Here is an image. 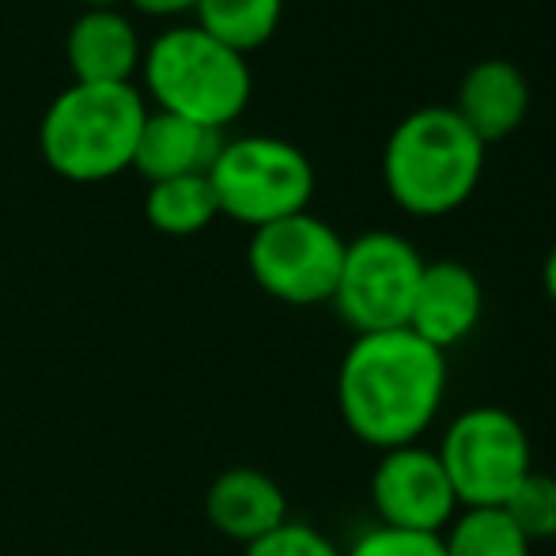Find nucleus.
I'll return each instance as SVG.
<instances>
[{"label": "nucleus", "mask_w": 556, "mask_h": 556, "mask_svg": "<svg viewBox=\"0 0 556 556\" xmlns=\"http://www.w3.org/2000/svg\"><path fill=\"white\" fill-rule=\"evenodd\" d=\"M446 387V352L420 341L409 326L356 333L337 367V413L359 443L382 454L432 432Z\"/></svg>", "instance_id": "1"}, {"label": "nucleus", "mask_w": 556, "mask_h": 556, "mask_svg": "<svg viewBox=\"0 0 556 556\" xmlns=\"http://www.w3.org/2000/svg\"><path fill=\"white\" fill-rule=\"evenodd\" d=\"M484 160L489 144L454 106H420L405 114L382 144V186L405 216L440 220L477 193Z\"/></svg>", "instance_id": "2"}, {"label": "nucleus", "mask_w": 556, "mask_h": 556, "mask_svg": "<svg viewBox=\"0 0 556 556\" xmlns=\"http://www.w3.org/2000/svg\"><path fill=\"white\" fill-rule=\"evenodd\" d=\"M144 96L132 84H68L42 114L38 144L58 175L73 182H106L132 167Z\"/></svg>", "instance_id": "3"}, {"label": "nucleus", "mask_w": 556, "mask_h": 556, "mask_svg": "<svg viewBox=\"0 0 556 556\" xmlns=\"http://www.w3.org/2000/svg\"><path fill=\"white\" fill-rule=\"evenodd\" d=\"M144 84L155 111L178 114L186 122L227 129L254 96L250 61L231 46L216 42L198 23L167 27L144 46Z\"/></svg>", "instance_id": "4"}, {"label": "nucleus", "mask_w": 556, "mask_h": 556, "mask_svg": "<svg viewBox=\"0 0 556 556\" xmlns=\"http://www.w3.org/2000/svg\"><path fill=\"white\" fill-rule=\"evenodd\" d=\"M208 182L220 216L247 224L250 231L307 213L315 198V167L307 152L292 140L265 132L224 140L220 155L208 167Z\"/></svg>", "instance_id": "5"}, {"label": "nucleus", "mask_w": 556, "mask_h": 556, "mask_svg": "<svg viewBox=\"0 0 556 556\" xmlns=\"http://www.w3.org/2000/svg\"><path fill=\"white\" fill-rule=\"evenodd\" d=\"M435 454L458 507H504L522 477L534 469L530 432L504 405H469L454 413Z\"/></svg>", "instance_id": "6"}, {"label": "nucleus", "mask_w": 556, "mask_h": 556, "mask_svg": "<svg viewBox=\"0 0 556 556\" xmlns=\"http://www.w3.org/2000/svg\"><path fill=\"white\" fill-rule=\"evenodd\" d=\"M425 257L397 231H364L344 239L341 277L333 288V311L352 333L402 330L409 323Z\"/></svg>", "instance_id": "7"}, {"label": "nucleus", "mask_w": 556, "mask_h": 556, "mask_svg": "<svg viewBox=\"0 0 556 556\" xmlns=\"http://www.w3.org/2000/svg\"><path fill=\"white\" fill-rule=\"evenodd\" d=\"M344 262V239L323 216L295 213L250 231L247 265L254 285L288 307H318L333 300Z\"/></svg>", "instance_id": "8"}, {"label": "nucleus", "mask_w": 556, "mask_h": 556, "mask_svg": "<svg viewBox=\"0 0 556 556\" xmlns=\"http://www.w3.org/2000/svg\"><path fill=\"white\" fill-rule=\"evenodd\" d=\"M367 496L379 527L413 534H443L446 522L458 515V496L446 481L440 454L425 443L382 451L367 481Z\"/></svg>", "instance_id": "9"}, {"label": "nucleus", "mask_w": 556, "mask_h": 556, "mask_svg": "<svg viewBox=\"0 0 556 556\" xmlns=\"http://www.w3.org/2000/svg\"><path fill=\"white\" fill-rule=\"evenodd\" d=\"M481 315L484 288L466 262H454V257L425 262L409 323H405L420 341H428L440 352H451L473 337V330L481 326Z\"/></svg>", "instance_id": "10"}, {"label": "nucleus", "mask_w": 556, "mask_h": 556, "mask_svg": "<svg viewBox=\"0 0 556 556\" xmlns=\"http://www.w3.org/2000/svg\"><path fill=\"white\" fill-rule=\"evenodd\" d=\"M205 519L216 534L227 542H239L247 549L250 542L265 538L288 522V496L269 473L254 466H231L208 484L205 492Z\"/></svg>", "instance_id": "11"}, {"label": "nucleus", "mask_w": 556, "mask_h": 556, "mask_svg": "<svg viewBox=\"0 0 556 556\" xmlns=\"http://www.w3.org/2000/svg\"><path fill=\"white\" fill-rule=\"evenodd\" d=\"M454 114L484 140H507L530 114V84L519 65L504 58H484L466 68L454 96Z\"/></svg>", "instance_id": "12"}, {"label": "nucleus", "mask_w": 556, "mask_h": 556, "mask_svg": "<svg viewBox=\"0 0 556 556\" xmlns=\"http://www.w3.org/2000/svg\"><path fill=\"white\" fill-rule=\"evenodd\" d=\"M65 58L76 84H129L144 58V46L129 15L117 8H84L80 20L68 27Z\"/></svg>", "instance_id": "13"}, {"label": "nucleus", "mask_w": 556, "mask_h": 556, "mask_svg": "<svg viewBox=\"0 0 556 556\" xmlns=\"http://www.w3.org/2000/svg\"><path fill=\"white\" fill-rule=\"evenodd\" d=\"M220 148H224L220 129L186 122L178 114L148 111L137 152H132V167L148 182H167V178H182V175H208Z\"/></svg>", "instance_id": "14"}, {"label": "nucleus", "mask_w": 556, "mask_h": 556, "mask_svg": "<svg viewBox=\"0 0 556 556\" xmlns=\"http://www.w3.org/2000/svg\"><path fill=\"white\" fill-rule=\"evenodd\" d=\"M144 216L163 235H198L220 216L208 175H182L167 182H148Z\"/></svg>", "instance_id": "15"}, {"label": "nucleus", "mask_w": 556, "mask_h": 556, "mask_svg": "<svg viewBox=\"0 0 556 556\" xmlns=\"http://www.w3.org/2000/svg\"><path fill=\"white\" fill-rule=\"evenodd\" d=\"M198 27L247 58L262 50L280 27L285 0H198Z\"/></svg>", "instance_id": "16"}, {"label": "nucleus", "mask_w": 556, "mask_h": 556, "mask_svg": "<svg viewBox=\"0 0 556 556\" xmlns=\"http://www.w3.org/2000/svg\"><path fill=\"white\" fill-rule=\"evenodd\" d=\"M443 556H534V545L504 507H458L440 534Z\"/></svg>", "instance_id": "17"}, {"label": "nucleus", "mask_w": 556, "mask_h": 556, "mask_svg": "<svg viewBox=\"0 0 556 556\" xmlns=\"http://www.w3.org/2000/svg\"><path fill=\"white\" fill-rule=\"evenodd\" d=\"M504 511L511 515V522L530 538V545L553 542L556 538V477L530 469L519 481V489L507 496Z\"/></svg>", "instance_id": "18"}, {"label": "nucleus", "mask_w": 556, "mask_h": 556, "mask_svg": "<svg viewBox=\"0 0 556 556\" xmlns=\"http://www.w3.org/2000/svg\"><path fill=\"white\" fill-rule=\"evenodd\" d=\"M242 556H341V545L318 527H311V522L288 519L265 538L250 542Z\"/></svg>", "instance_id": "19"}, {"label": "nucleus", "mask_w": 556, "mask_h": 556, "mask_svg": "<svg viewBox=\"0 0 556 556\" xmlns=\"http://www.w3.org/2000/svg\"><path fill=\"white\" fill-rule=\"evenodd\" d=\"M341 556H443L440 534H413V530H394V527H367L364 534H356V542Z\"/></svg>", "instance_id": "20"}, {"label": "nucleus", "mask_w": 556, "mask_h": 556, "mask_svg": "<svg viewBox=\"0 0 556 556\" xmlns=\"http://www.w3.org/2000/svg\"><path fill=\"white\" fill-rule=\"evenodd\" d=\"M137 12H144V15H182V12H193L198 8V0H129Z\"/></svg>", "instance_id": "21"}, {"label": "nucleus", "mask_w": 556, "mask_h": 556, "mask_svg": "<svg viewBox=\"0 0 556 556\" xmlns=\"http://www.w3.org/2000/svg\"><path fill=\"white\" fill-rule=\"evenodd\" d=\"M542 288L545 295H549V303L556 307V247L545 254V265H542Z\"/></svg>", "instance_id": "22"}, {"label": "nucleus", "mask_w": 556, "mask_h": 556, "mask_svg": "<svg viewBox=\"0 0 556 556\" xmlns=\"http://www.w3.org/2000/svg\"><path fill=\"white\" fill-rule=\"evenodd\" d=\"M117 0H84V8H114Z\"/></svg>", "instance_id": "23"}]
</instances>
